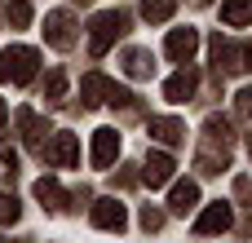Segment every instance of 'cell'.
Listing matches in <instances>:
<instances>
[{
	"label": "cell",
	"instance_id": "obj_26",
	"mask_svg": "<svg viewBox=\"0 0 252 243\" xmlns=\"http://www.w3.org/2000/svg\"><path fill=\"white\" fill-rule=\"evenodd\" d=\"M0 164H9V168H13V164H18V151H13V146H9V142H0Z\"/></svg>",
	"mask_w": 252,
	"mask_h": 243
},
{
	"label": "cell",
	"instance_id": "obj_2",
	"mask_svg": "<svg viewBox=\"0 0 252 243\" xmlns=\"http://www.w3.org/2000/svg\"><path fill=\"white\" fill-rule=\"evenodd\" d=\"M35 66H40V53L27 49V44H13L0 53V80L4 84H31L35 80Z\"/></svg>",
	"mask_w": 252,
	"mask_h": 243
},
{
	"label": "cell",
	"instance_id": "obj_14",
	"mask_svg": "<svg viewBox=\"0 0 252 243\" xmlns=\"http://www.w3.org/2000/svg\"><path fill=\"white\" fill-rule=\"evenodd\" d=\"M18 128H22V142H27L31 151H40V133H49V124H44L35 111L22 106V111H18Z\"/></svg>",
	"mask_w": 252,
	"mask_h": 243
},
{
	"label": "cell",
	"instance_id": "obj_27",
	"mask_svg": "<svg viewBox=\"0 0 252 243\" xmlns=\"http://www.w3.org/2000/svg\"><path fill=\"white\" fill-rule=\"evenodd\" d=\"M235 195H239V199H252V177H239V182H235Z\"/></svg>",
	"mask_w": 252,
	"mask_h": 243
},
{
	"label": "cell",
	"instance_id": "obj_9",
	"mask_svg": "<svg viewBox=\"0 0 252 243\" xmlns=\"http://www.w3.org/2000/svg\"><path fill=\"white\" fill-rule=\"evenodd\" d=\"M89 217H93L97 230H111V235H120V230L128 226V213H124V204H115V199H97Z\"/></svg>",
	"mask_w": 252,
	"mask_h": 243
},
{
	"label": "cell",
	"instance_id": "obj_1",
	"mask_svg": "<svg viewBox=\"0 0 252 243\" xmlns=\"http://www.w3.org/2000/svg\"><path fill=\"white\" fill-rule=\"evenodd\" d=\"M230 146H235L230 120L208 115V120H204V146H199V155H195V168H199L204 177H217L221 168H230Z\"/></svg>",
	"mask_w": 252,
	"mask_h": 243
},
{
	"label": "cell",
	"instance_id": "obj_17",
	"mask_svg": "<svg viewBox=\"0 0 252 243\" xmlns=\"http://www.w3.org/2000/svg\"><path fill=\"white\" fill-rule=\"evenodd\" d=\"M106 93H111V80H106V75H84L80 97H84V106H89V111H93V106H102V102H106Z\"/></svg>",
	"mask_w": 252,
	"mask_h": 243
},
{
	"label": "cell",
	"instance_id": "obj_6",
	"mask_svg": "<svg viewBox=\"0 0 252 243\" xmlns=\"http://www.w3.org/2000/svg\"><path fill=\"white\" fill-rule=\"evenodd\" d=\"M230 226H235V213H230V204H221V199H217V204H208V208L199 213L195 235H199V239H208V235H226Z\"/></svg>",
	"mask_w": 252,
	"mask_h": 243
},
{
	"label": "cell",
	"instance_id": "obj_11",
	"mask_svg": "<svg viewBox=\"0 0 252 243\" xmlns=\"http://www.w3.org/2000/svg\"><path fill=\"white\" fill-rule=\"evenodd\" d=\"M115 155H120V133H115V128H97V133H93V151H89L93 168H111Z\"/></svg>",
	"mask_w": 252,
	"mask_h": 243
},
{
	"label": "cell",
	"instance_id": "obj_28",
	"mask_svg": "<svg viewBox=\"0 0 252 243\" xmlns=\"http://www.w3.org/2000/svg\"><path fill=\"white\" fill-rule=\"evenodd\" d=\"M4 115H9V106H4V97H0V124H4Z\"/></svg>",
	"mask_w": 252,
	"mask_h": 243
},
{
	"label": "cell",
	"instance_id": "obj_22",
	"mask_svg": "<svg viewBox=\"0 0 252 243\" xmlns=\"http://www.w3.org/2000/svg\"><path fill=\"white\" fill-rule=\"evenodd\" d=\"M44 97L49 102H62L66 97V71H49L44 75Z\"/></svg>",
	"mask_w": 252,
	"mask_h": 243
},
{
	"label": "cell",
	"instance_id": "obj_20",
	"mask_svg": "<svg viewBox=\"0 0 252 243\" xmlns=\"http://www.w3.org/2000/svg\"><path fill=\"white\" fill-rule=\"evenodd\" d=\"M173 9H177V0H146V4H142V18H146L151 27H159V22L173 18Z\"/></svg>",
	"mask_w": 252,
	"mask_h": 243
},
{
	"label": "cell",
	"instance_id": "obj_18",
	"mask_svg": "<svg viewBox=\"0 0 252 243\" xmlns=\"http://www.w3.org/2000/svg\"><path fill=\"white\" fill-rule=\"evenodd\" d=\"M221 22L226 27H248L252 22V0H226L221 4Z\"/></svg>",
	"mask_w": 252,
	"mask_h": 243
},
{
	"label": "cell",
	"instance_id": "obj_24",
	"mask_svg": "<svg viewBox=\"0 0 252 243\" xmlns=\"http://www.w3.org/2000/svg\"><path fill=\"white\" fill-rule=\"evenodd\" d=\"M137 221H142V230H159V226H164V213H159V208H151V204H146V208H142V217H137Z\"/></svg>",
	"mask_w": 252,
	"mask_h": 243
},
{
	"label": "cell",
	"instance_id": "obj_5",
	"mask_svg": "<svg viewBox=\"0 0 252 243\" xmlns=\"http://www.w3.org/2000/svg\"><path fill=\"white\" fill-rule=\"evenodd\" d=\"M40 155L53 168H75L80 164V137L75 133H53L49 142H40Z\"/></svg>",
	"mask_w": 252,
	"mask_h": 243
},
{
	"label": "cell",
	"instance_id": "obj_25",
	"mask_svg": "<svg viewBox=\"0 0 252 243\" xmlns=\"http://www.w3.org/2000/svg\"><path fill=\"white\" fill-rule=\"evenodd\" d=\"M235 111H239L244 120H252V89H239V93H235Z\"/></svg>",
	"mask_w": 252,
	"mask_h": 243
},
{
	"label": "cell",
	"instance_id": "obj_19",
	"mask_svg": "<svg viewBox=\"0 0 252 243\" xmlns=\"http://www.w3.org/2000/svg\"><path fill=\"white\" fill-rule=\"evenodd\" d=\"M124 71H128L133 80H146V75L155 71V62H151L146 49H128V53H124Z\"/></svg>",
	"mask_w": 252,
	"mask_h": 243
},
{
	"label": "cell",
	"instance_id": "obj_4",
	"mask_svg": "<svg viewBox=\"0 0 252 243\" xmlns=\"http://www.w3.org/2000/svg\"><path fill=\"white\" fill-rule=\"evenodd\" d=\"M208 49H213V58H217V71H226V75H239V71L252 66V44H235V40H226V35H213Z\"/></svg>",
	"mask_w": 252,
	"mask_h": 243
},
{
	"label": "cell",
	"instance_id": "obj_23",
	"mask_svg": "<svg viewBox=\"0 0 252 243\" xmlns=\"http://www.w3.org/2000/svg\"><path fill=\"white\" fill-rule=\"evenodd\" d=\"M18 217H22V204L13 195H0V226H13Z\"/></svg>",
	"mask_w": 252,
	"mask_h": 243
},
{
	"label": "cell",
	"instance_id": "obj_12",
	"mask_svg": "<svg viewBox=\"0 0 252 243\" xmlns=\"http://www.w3.org/2000/svg\"><path fill=\"white\" fill-rule=\"evenodd\" d=\"M44 40H49L53 49H71L75 31H71V13H66V9H53V13L44 18Z\"/></svg>",
	"mask_w": 252,
	"mask_h": 243
},
{
	"label": "cell",
	"instance_id": "obj_8",
	"mask_svg": "<svg viewBox=\"0 0 252 243\" xmlns=\"http://www.w3.org/2000/svg\"><path fill=\"white\" fill-rule=\"evenodd\" d=\"M173 168H177V164H173V155H168V151H151V155H146V164H142V182H146L151 190H159V186H168V182H173Z\"/></svg>",
	"mask_w": 252,
	"mask_h": 243
},
{
	"label": "cell",
	"instance_id": "obj_3",
	"mask_svg": "<svg viewBox=\"0 0 252 243\" xmlns=\"http://www.w3.org/2000/svg\"><path fill=\"white\" fill-rule=\"evenodd\" d=\"M124 13H97L93 22H89V58H106L111 53V44L124 35Z\"/></svg>",
	"mask_w": 252,
	"mask_h": 243
},
{
	"label": "cell",
	"instance_id": "obj_29",
	"mask_svg": "<svg viewBox=\"0 0 252 243\" xmlns=\"http://www.w3.org/2000/svg\"><path fill=\"white\" fill-rule=\"evenodd\" d=\"M248 155H252V133H248Z\"/></svg>",
	"mask_w": 252,
	"mask_h": 243
},
{
	"label": "cell",
	"instance_id": "obj_10",
	"mask_svg": "<svg viewBox=\"0 0 252 243\" xmlns=\"http://www.w3.org/2000/svg\"><path fill=\"white\" fill-rule=\"evenodd\" d=\"M195 89H199V71H195V66H182L177 75L164 80V97H168V102H190Z\"/></svg>",
	"mask_w": 252,
	"mask_h": 243
},
{
	"label": "cell",
	"instance_id": "obj_13",
	"mask_svg": "<svg viewBox=\"0 0 252 243\" xmlns=\"http://www.w3.org/2000/svg\"><path fill=\"white\" fill-rule=\"evenodd\" d=\"M151 137L164 142V146H182L186 142V124L173 120V115H159V120H151Z\"/></svg>",
	"mask_w": 252,
	"mask_h": 243
},
{
	"label": "cell",
	"instance_id": "obj_16",
	"mask_svg": "<svg viewBox=\"0 0 252 243\" xmlns=\"http://www.w3.org/2000/svg\"><path fill=\"white\" fill-rule=\"evenodd\" d=\"M195 204H199V186H195V182H177V186H173V195H168V208H173L177 217H186Z\"/></svg>",
	"mask_w": 252,
	"mask_h": 243
},
{
	"label": "cell",
	"instance_id": "obj_7",
	"mask_svg": "<svg viewBox=\"0 0 252 243\" xmlns=\"http://www.w3.org/2000/svg\"><path fill=\"white\" fill-rule=\"evenodd\" d=\"M195 49H199V31L195 27H177V31H168V40H164V53L173 58V62H190L195 58Z\"/></svg>",
	"mask_w": 252,
	"mask_h": 243
},
{
	"label": "cell",
	"instance_id": "obj_21",
	"mask_svg": "<svg viewBox=\"0 0 252 243\" xmlns=\"http://www.w3.org/2000/svg\"><path fill=\"white\" fill-rule=\"evenodd\" d=\"M4 22L9 27H31V0H4Z\"/></svg>",
	"mask_w": 252,
	"mask_h": 243
},
{
	"label": "cell",
	"instance_id": "obj_15",
	"mask_svg": "<svg viewBox=\"0 0 252 243\" xmlns=\"http://www.w3.org/2000/svg\"><path fill=\"white\" fill-rule=\"evenodd\" d=\"M35 199H40L49 213H62V208H66V190H62L53 177H40V182H35Z\"/></svg>",
	"mask_w": 252,
	"mask_h": 243
}]
</instances>
